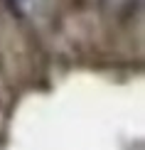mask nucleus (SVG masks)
I'll return each mask as SVG.
<instances>
[{"label": "nucleus", "mask_w": 145, "mask_h": 150, "mask_svg": "<svg viewBox=\"0 0 145 150\" xmlns=\"http://www.w3.org/2000/svg\"><path fill=\"white\" fill-rule=\"evenodd\" d=\"M12 10L22 17H37L42 10H45L47 0H10Z\"/></svg>", "instance_id": "1"}, {"label": "nucleus", "mask_w": 145, "mask_h": 150, "mask_svg": "<svg viewBox=\"0 0 145 150\" xmlns=\"http://www.w3.org/2000/svg\"><path fill=\"white\" fill-rule=\"evenodd\" d=\"M106 3H108V5H113V8L118 10V8H123V5H128L130 0H106Z\"/></svg>", "instance_id": "2"}]
</instances>
